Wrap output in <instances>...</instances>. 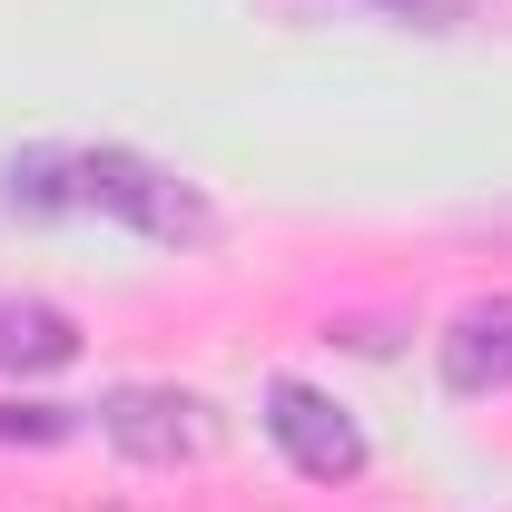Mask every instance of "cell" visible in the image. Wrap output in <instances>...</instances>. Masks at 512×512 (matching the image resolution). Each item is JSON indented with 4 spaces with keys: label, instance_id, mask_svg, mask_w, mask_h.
<instances>
[{
    "label": "cell",
    "instance_id": "obj_1",
    "mask_svg": "<svg viewBox=\"0 0 512 512\" xmlns=\"http://www.w3.org/2000/svg\"><path fill=\"white\" fill-rule=\"evenodd\" d=\"M10 207L119 217V227L158 237V247H207L217 237V207L188 178H168L158 158H138V148H30V158H10Z\"/></svg>",
    "mask_w": 512,
    "mask_h": 512
},
{
    "label": "cell",
    "instance_id": "obj_2",
    "mask_svg": "<svg viewBox=\"0 0 512 512\" xmlns=\"http://www.w3.org/2000/svg\"><path fill=\"white\" fill-rule=\"evenodd\" d=\"M99 434L128 463H148V473H178V463H207L217 453V404L188 394V384H119L99 404Z\"/></svg>",
    "mask_w": 512,
    "mask_h": 512
},
{
    "label": "cell",
    "instance_id": "obj_3",
    "mask_svg": "<svg viewBox=\"0 0 512 512\" xmlns=\"http://www.w3.org/2000/svg\"><path fill=\"white\" fill-rule=\"evenodd\" d=\"M266 434H276V453H286L306 483H355V473H365L355 414H345L335 394H316V384H296V375L266 384Z\"/></svg>",
    "mask_w": 512,
    "mask_h": 512
},
{
    "label": "cell",
    "instance_id": "obj_4",
    "mask_svg": "<svg viewBox=\"0 0 512 512\" xmlns=\"http://www.w3.org/2000/svg\"><path fill=\"white\" fill-rule=\"evenodd\" d=\"M503 384H512V296H483V306H463L444 325V394L483 404Z\"/></svg>",
    "mask_w": 512,
    "mask_h": 512
},
{
    "label": "cell",
    "instance_id": "obj_5",
    "mask_svg": "<svg viewBox=\"0 0 512 512\" xmlns=\"http://www.w3.org/2000/svg\"><path fill=\"white\" fill-rule=\"evenodd\" d=\"M79 355V325L40 296H0V375H60Z\"/></svg>",
    "mask_w": 512,
    "mask_h": 512
},
{
    "label": "cell",
    "instance_id": "obj_6",
    "mask_svg": "<svg viewBox=\"0 0 512 512\" xmlns=\"http://www.w3.org/2000/svg\"><path fill=\"white\" fill-rule=\"evenodd\" d=\"M69 434H79V424H69L60 404H0V444H69Z\"/></svg>",
    "mask_w": 512,
    "mask_h": 512
},
{
    "label": "cell",
    "instance_id": "obj_7",
    "mask_svg": "<svg viewBox=\"0 0 512 512\" xmlns=\"http://www.w3.org/2000/svg\"><path fill=\"white\" fill-rule=\"evenodd\" d=\"M365 10H384V20H404V30H453L473 0H365Z\"/></svg>",
    "mask_w": 512,
    "mask_h": 512
}]
</instances>
